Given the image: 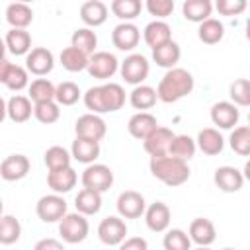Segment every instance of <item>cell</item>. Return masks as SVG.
Instances as JSON below:
<instances>
[{
    "instance_id": "1",
    "label": "cell",
    "mask_w": 250,
    "mask_h": 250,
    "mask_svg": "<svg viewBox=\"0 0 250 250\" xmlns=\"http://www.w3.org/2000/svg\"><path fill=\"white\" fill-rule=\"evenodd\" d=\"M123 104H125V90L121 84L115 82L92 86L84 94V105L92 113H111L121 109Z\"/></svg>"
},
{
    "instance_id": "2",
    "label": "cell",
    "mask_w": 250,
    "mask_h": 250,
    "mask_svg": "<svg viewBox=\"0 0 250 250\" xmlns=\"http://www.w3.org/2000/svg\"><path fill=\"white\" fill-rule=\"evenodd\" d=\"M193 90V76L191 72H188L186 68H168L166 74L162 76V80L158 82L156 94L158 100L164 104H174L182 98H186L188 94H191Z\"/></svg>"
},
{
    "instance_id": "3",
    "label": "cell",
    "mask_w": 250,
    "mask_h": 250,
    "mask_svg": "<svg viewBox=\"0 0 250 250\" xmlns=\"http://www.w3.org/2000/svg\"><path fill=\"white\" fill-rule=\"evenodd\" d=\"M150 174L162 184L176 188L189 180V166H188V160L176 158L172 154L150 156Z\"/></svg>"
},
{
    "instance_id": "4",
    "label": "cell",
    "mask_w": 250,
    "mask_h": 250,
    "mask_svg": "<svg viewBox=\"0 0 250 250\" xmlns=\"http://www.w3.org/2000/svg\"><path fill=\"white\" fill-rule=\"evenodd\" d=\"M90 225L84 213L76 211V213H66L61 221H59V234L66 244H78L88 236Z\"/></svg>"
},
{
    "instance_id": "5",
    "label": "cell",
    "mask_w": 250,
    "mask_h": 250,
    "mask_svg": "<svg viewBox=\"0 0 250 250\" xmlns=\"http://www.w3.org/2000/svg\"><path fill=\"white\" fill-rule=\"evenodd\" d=\"M35 213L43 223H59L66 215V201L61 193H51L39 197L35 205Z\"/></svg>"
},
{
    "instance_id": "6",
    "label": "cell",
    "mask_w": 250,
    "mask_h": 250,
    "mask_svg": "<svg viewBox=\"0 0 250 250\" xmlns=\"http://www.w3.org/2000/svg\"><path fill=\"white\" fill-rule=\"evenodd\" d=\"M119 68V61L115 59L113 53L109 51H96L90 55V62H88V74L92 78L98 80H107L111 78Z\"/></svg>"
},
{
    "instance_id": "7",
    "label": "cell",
    "mask_w": 250,
    "mask_h": 250,
    "mask_svg": "<svg viewBox=\"0 0 250 250\" xmlns=\"http://www.w3.org/2000/svg\"><path fill=\"white\" fill-rule=\"evenodd\" d=\"M148 70H150V64H148L146 57H143L139 53H133V55L125 57V61L119 66V72H121L123 80L127 84H133V86L143 84L148 76Z\"/></svg>"
},
{
    "instance_id": "8",
    "label": "cell",
    "mask_w": 250,
    "mask_h": 250,
    "mask_svg": "<svg viewBox=\"0 0 250 250\" xmlns=\"http://www.w3.org/2000/svg\"><path fill=\"white\" fill-rule=\"evenodd\" d=\"M82 186L84 188H92V189H98V191H107L113 184V172L109 166L105 164H88L82 172Z\"/></svg>"
},
{
    "instance_id": "9",
    "label": "cell",
    "mask_w": 250,
    "mask_h": 250,
    "mask_svg": "<svg viewBox=\"0 0 250 250\" xmlns=\"http://www.w3.org/2000/svg\"><path fill=\"white\" fill-rule=\"evenodd\" d=\"M105 121L100 117V113H84L76 119L74 123V133L76 137H84V139H92V141H102L105 137Z\"/></svg>"
},
{
    "instance_id": "10",
    "label": "cell",
    "mask_w": 250,
    "mask_h": 250,
    "mask_svg": "<svg viewBox=\"0 0 250 250\" xmlns=\"http://www.w3.org/2000/svg\"><path fill=\"white\" fill-rule=\"evenodd\" d=\"M125 234H127V225L121 219V215L119 217H105L98 225V236L107 246H121V242L125 240Z\"/></svg>"
},
{
    "instance_id": "11",
    "label": "cell",
    "mask_w": 250,
    "mask_h": 250,
    "mask_svg": "<svg viewBox=\"0 0 250 250\" xmlns=\"http://www.w3.org/2000/svg\"><path fill=\"white\" fill-rule=\"evenodd\" d=\"M27 72H29L27 68L10 62L6 57H4L2 62H0V82H2L6 88L14 90V92H20V90H23L25 86H29Z\"/></svg>"
},
{
    "instance_id": "12",
    "label": "cell",
    "mask_w": 250,
    "mask_h": 250,
    "mask_svg": "<svg viewBox=\"0 0 250 250\" xmlns=\"http://www.w3.org/2000/svg\"><path fill=\"white\" fill-rule=\"evenodd\" d=\"M146 211V201L139 191L127 189L121 191L117 197V213L123 219H139Z\"/></svg>"
},
{
    "instance_id": "13",
    "label": "cell",
    "mask_w": 250,
    "mask_h": 250,
    "mask_svg": "<svg viewBox=\"0 0 250 250\" xmlns=\"http://www.w3.org/2000/svg\"><path fill=\"white\" fill-rule=\"evenodd\" d=\"M141 41V29L131 21H121L111 31V43L119 51H133Z\"/></svg>"
},
{
    "instance_id": "14",
    "label": "cell",
    "mask_w": 250,
    "mask_h": 250,
    "mask_svg": "<svg viewBox=\"0 0 250 250\" xmlns=\"http://www.w3.org/2000/svg\"><path fill=\"white\" fill-rule=\"evenodd\" d=\"M55 57L47 47H35L25 55V68L35 76H45L53 70Z\"/></svg>"
},
{
    "instance_id": "15",
    "label": "cell",
    "mask_w": 250,
    "mask_h": 250,
    "mask_svg": "<svg viewBox=\"0 0 250 250\" xmlns=\"http://www.w3.org/2000/svg\"><path fill=\"white\" fill-rule=\"evenodd\" d=\"M29 168H31V164L25 154H10L0 164V176L6 182H18L29 174Z\"/></svg>"
},
{
    "instance_id": "16",
    "label": "cell",
    "mask_w": 250,
    "mask_h": 250,
    "mask_svg": "<svg viewBox=\"0 0 250 250\" xmlns=\"http://www.w3.org/2000/svg\"><path fill=\"white\" fill-rule=\"evenodd\" d=\"M213 182L215 186L225 191V193H234L242 188L244 184V174L240 170H236L234 166H219L213 174Z\"/></svg>"
},
{
    "instance_id": "17",
    "label": "cell",
    "mask_w": 250,
    "mask_h": 250,
    "mask_svg": "<svg viewBox=\"0 0 250 250\" xmlns=\"http://www.w3.org/2000/svg\"><path fill=\"white\" fill-rule=\"evenodd\" d=\"M172 139H174V133L168 127H156L146 139H143V146L150 156H164L168 154Z\"/></svg>"
},
{
    "instance_id": "18",
    "label": "cell",
    "mask_w": 250,
    "mask_h": 250,
    "mask_svg": "<svg viewBox=\"0 0 250 250\" xmlns=\"http://www.w3.org/2000/svg\"><path fill=\"white\" fill-rule=\"evenodd\" d=\"M238 107L234 102H217L211 107V121L219 129H232L238 123Z\"/></svg>"
},
{
    "instance_id": "19",
    "label": "cell",
    "mask_w": 250,
    "mask_h": 250,
    "mask_svg": "<svg viewBox=\"0 0 250 250\" xmlns=\"http://www.w3.org/2000/svg\"><path fill=\"white\" fill-rule=\"evenodd\" d=\"M145 223L152 232H164L170 227V207L162 201H154L145 211Z\"/></svg>"
},
{
    "instance_id": "20",
    "label": "cell",
    "mask_w": 250,
    "mask_h": 250,
    "mask_svg": "<svg viewBox=\"0 0 250 250\" xmlns=\"http://www.w3.org/2000/svg\"><path fill=\"white\" fill-rule=\"evenodd\" d=\"M188 234H189L191 242L197 244V246H209V244H213L215 238H217L215 225H213L209 219H205V217H197V219H193L191 225H189Z\"/></svg>"
},
{
    "instance_id": "21",
    "label": "cell",
    "mask_w": 250,
    "mask_h": 250,
    "mask_svg": "<svg viewBox=\"0 0 250 250\" xmlns=\"http://www.w3.org/2000/svg\"><path fill=\"white\" fill-rule=\"evenodd\" d=\"M78 182V174L66 166V168H61V170H49L47 174V186L55 191V193H66L70 191Z\"/></svg>"
},
{
    "instance_id": "22",
    "label": "cell",
    "mask_w": 250,
    "mask_h": 250,
    "mask_svg": "<svg viewBox=\"0 0 250 250\" xmlns=\"http://www.w3.org/2000/svg\"><path fill=\"white\" fill-rule=\"evenodd\" d=\"M72 158L82 162V164H92L96 162V158L100 156V141H92V139H84V137H76L72 141L70 146Z\"/></svg>"
},
{
    "instance_id": "23",
    "label": "cell",
    "mask_w": 250,
    "mask_h": 250,
    "mask_svg": "<svg viewBox=\"0 0 250 250\" xmlns=\"http://www.w3.org/2000/svg\"><path fill=\"white\" fill-rule=\"evenodd\" d=\"M80 20L88 27H100L107 20V6L102 0H88L80 6Z\"/></svg>"
},
{
    "instance_id": "24",
    "label": "cell",
    "mask_w": 250,
    "mask_h": 250,
    "mask_svg": "<svg viewBox=\"0 0 250 250\" xmlns=\"http://www.w3.org/2000/svg\"><path fill=\"white\" fill-rule=\"evenodd\" d=\"M33 107H35V105H31V98H29V96H20V94H16V96H12V98L8 100V104H6V115H8L14 123H25V121L31 117Z\"/></svg>"
},
{
    "instance_id": "25",
    "label": "cell",
    "mask_w": 250,
    "mask_h": 250,
    "mask_svg": "<svg viewBox=\"0 0 250 250\" xmlns=\"http://www.w3.org/2000/svg\"><path fill=\"white\" fill-rule=\"evenodd\" d=\"M156 127H158V121H156V117H154L152 113H148V111H139V113H135V115L129 119V123H127V129H129L131 137L141 139V141L146 139Z\"/></svg>"
},
{
    "instance_id": "26",
    "label": "cell",
    "mask_w": 250,
    "mask_h": 250,
    "mask_svg": "<svg viewBox=\"0 0 250 250\" xmlns=\"http://www.w3.org/2000/svg\"><path fill=\"white\" fill-rule=\"evenodd\" d=\"M197 148L203 152V154H207V156H215V154H219V152H223V146H225V139H223V135L217 131V129H213V127H205V129H201L199 133H197Z\"/></svg>"
},
{
    "instance_id": "27",
    "label": "cell",
    "mask_w": 250,
    "mask_h": 250,
    "mask_svg": "<svg viewBox=\"0 0 250 250\" xmlns=\"http://www.w3.org/2000/svg\"><path fill=\"white\" fill-rule=\"evenodd\" d=\"M143 37H145V43L150 49H156L162 43L172 39V29H170V25L164 20H154V21L146 23V27L143 31Z\"/></svg>"
},
{
    "instance_id": "28",
    "label": "cell",
    "mask_w": 250,
    "mask_h": 250,
    "mask_svg": "<svg viewBox=\"0 0 250 250\" xmlns=\"http://www.w3.org/2000/svg\"><path fill=\"white\" fill-rule=\"evenodd\" d=\"M180 57H182V51H180V45L174 39H170V41L162 43L160 47L152 49V61L162 68H174L178 64Z\"/></svg>"
},
{
    "instance_id": "29",
    "label": "cell",
    "mask_w": 250,
    "mask_h": 250,
    "mask_svg": "<svg viewBox=\"0 0 250 250\" xmlns=\"http://www.w3.org/2000/svg\"><path fill=\"white\" fill-rule=\"evenodd\" d=\"M74 207L84 215H96L102 209V191L92 188H82L74 199Z\"/></svg>"
},
{
    "instance_id": "30",
    "label": "cell",
    "mask_w": 250,
    "mask_h": 250,
    "mask_svg": "<svg viewBox=\"0 0 250 250\" xmlns=\"http://www.w3.org/2000/svg\"><path fill=\"white\" fill-rule=\"evenodd\" d=\"M6 47L12 55H27L31 51V35L21 29V27H12L10 31H6Z\"/></svg>"
},
{
    "instance_id": "31",
    "label": "cell",
    "mask_w": 250,
    "mask_h": 250,
    "mask_svg": "<svg viewBox=\"0 0 250 250\" xmlns=\"http://www.w3.org/2000/svg\"><path fill=\"white\" fill-rule=\"evenodd\" d=\"M213 2L211 0H184V6H182V14L188 21H193V23H201L203 20L211 18V12H213Z\"/></svg>"
},
{
    "instance_id": "32",
    "label": "cell",
    "mask_w": 250,
    "mask_h": 250,
    "mask_svg": "<svg viewBox=\"0 0 250 250\" xmlns=\"http://www.w3.org/2000/svg\"><path fill=\"white\" fill-rule=\"evenodd\" d=\"M88 62H90V55H86L84 51H80V49L74 47V45L62 49V53H61V64H62V68L68 70V72L86 70V68H88Z\"/></svg>"
},
{
    "instance_id": "33",
    "label": "cell",
    "mask_w": 250,
    "mask_h": 250,
    "mask_svg": "<svg viewBox=\"0 0 250 250\" xmlns=\"http://www.w3.org/2000/svg\"><path fill=\"white\" fill-rule=\"evenodd\" d=\"M156 100H158L156 90H154L152 86H146V84H137V86L131 90V94H129V104H131L135 109H139V111L150 109V107L156 104Z\"/></svg>"
},
{
    "instance_id": "34",
    "label": "cell",
    "mask_w": 250,
    "mask_h": 250,
    "mask_svg": "<svg viewBox=\"0 0 250 250\" xmlns=\"http://www.w3.org/2000/svg\"><path fill=\"white\" fill-rule=\"evenodd\" d=\"M6 21L12 27H21L25 29L33 21V10L25 2H12L6 8Z\"/></svg>"
},
{
    "instance_id": "35",
    "label": "cell",
    "mask_w": 250,
    "mask_h": 250,
    "mask_svg": "<svg viewBox=\"0 0 250 250\" xmlns=\"http://www.w3.org/2000/svg\"><path fill=\"white\" fill-rule=\"evenodd\" d=\"M225 35V25L217 20V18H207L199 23V29H197V37L201 43L205 45H215L223 39Z\"/></svg>"
},
{
    "instance_id": "36",
    "label": "cell",
    "mask_w": 250,
    "mask_h": 250,
    "mask_svg": "<svg viewBox=\"0 0 250 250\" xmlns=\"http://www.w3.org/2000/svg\"><path fill=\"white\" fill-rule=\"evenodd\" d=\"M195 150H197V141H193L189 135H174L168 154L182 158V160H189V158H193Z\"/></svg>"
},
{
    "instance_id": "37",
    "label": "cell",
    "mask_w": 250,
    "mask_h": 250,
    "mask_svg": "<svg viewBox=\"0 0 250 250\" xmlns=\"http://www.w3.org/2000/svg\"><path fill=\"white\" fill-rule=\"evenodd\" d=\"M55 94H57V86H53V82L47 78H35L27 86V96L31 98L33 104L55 100Z\"/></svg>"
},
{
    "instance_id": "38",
    "label": "cell",
    "mask_w": 250,
    "mask_h": 250,
    "mask_svg": "<svg viewBox=\"0 0 250 250\" xmlns=\"http://www.w3.org/2000/svg\"><path fill=\"white\" fill-rule=\"evenodd\" d=\"M109 8H111V14L119 18L121 21H131L141 14L143 2L141 0H111Z\"/></svg>"
},
{
    "instance_id": "39",
    "label": "cell",
    "mask_w": 250,
    "mask_h": 250,
    "mask_svg": "<svg viewBox=\"0 0 250 250\" xmlns=\"http://www.w3.org/2000/svg\"><path fill=\"white\" fill-rule=\"evenodd\" d=\"M230 148L240 156H250V125L234 127L229 137Z\"/></svg>"
},
{
    "instance_id": "40",
    "label": "cell",
    "mask_w": 250,
    "mask_h": 250,
    "mask_svg": "<svg viewBox=\"0 0 250 250\" xmlns=\"http://www.w3.org/2000/svg\"><path fill=\"white\" fill-rule=\"evenodd\" d=\"M70 45L78 47L80 51H84L86 55L96 53V45H98V35L90 29V27H80L72 33L70 37Z\"/></svg>"
},
{
    "instance_id": "41",
    "label": "cell",
    "mask_w": 250,
    "mask_h": 250,
    "mask_svg": "<svg viewBox=\"0 0 250 250\" xmlns=\"http://www.w3.org/2000/svg\"><path fill=\"white\" fill-rule=\"evenodd\" d=\"M33 115L39 123H45V125H51L55 121H59L61 117V109H59V104L57 100H49V102H39V104H33Z\"/></svg>"
},
{
    "instance_id": "42",
    "label": "cell",
    "mask_w": 250,
    "mask_h": 250,
    "mask_svg": "<svg viewBox=\"0 0 250 250\" xmlns=\"http://www.w3.org/2000/svg\"><path fill=\"white\" fill-rule=\"evenodd\" d=\"M70 158H72V152H68L66 148L59 145L45 150V164L49 170H61V168L70 166Z\"/></svg>"
},
{
    "instance_id": "43",
    "label": "cell",
    "mask_w": 250,
    "mask_h": 250,
    "mask_svg": "<svg viewBox=\"0 0 250 250\" xmlns=\"http://www.w3.org/2000/svg\"><path fill=\"white\" fill-rule=\"evenodd\" d=\"M21 234V225L16 217L12 215H4L0 219V242L2 244H14Z\"/></svg>"
},
{
    "instance_id": "44",
    "label": "cell",
    "mask_w": 250,
    "mask_h": 250,
    "mask_svg": "<svg viewBox=\"0 0 250 250\" xmlns=\"http://www.w3.org/2000/svg\"><path fill=\"white\" fill-rule=\"evenodd\" d=\"M82 92L80 88L74 84V82H61L57 86V94H55V100L59 105H74L78 100H80Z\"/></svg>"
},
{
    "instance_id": "45",
    "label": "cell",
    "mask_w": 250,
    "mask_h": 250,
    "mask_svg": "<svg viewBox=\"0 0 250 250\" xmlns=\"http://www.w3.org/2000/svg\"><path fill=\"white\" fill-rule=\"evenodd\" d=\"M229 96L236 105L248 107L250 105V80L248 78H236L229 88Z\"/></svg>"
},
{
    "instance_id": "46",
    "label": "cell",
    "mask_w": 250,
    "mask_h": 250,
    "mask_svg": "<svg viewBox=\"0 0 250 250\" xmlns=\"http://www.w3.org/2000/svg\"><path fill=\"white\" fill-rule=\"evenodd\" d=\"M164 248L166 250H189L191 246V238L188 232H184L182 229H170L164 234Z\"/></svg>"
},
{
    "instance_id": "47",
    "label": "cell",
    "mask_w": 250,
    "mask_h": 250,
    "mask_svg": "<svg viewBox=\"0 0 250 250\" xmlns=\"http://www.w3.org/2000/svg\"><path fill=\"white\" fill-rule=\"evenodd\" d=\"M215 10L219 12V16H238L246 10L248 6V0H215Z\"/></svg>"
},
{
    "instance_id": "48",
    "label": "cell",
    "mask_w": 250,
    "mask_h": 250,
    "mask_svg": "<svg viewBox=\"0 0 250 250\" xmlns=\"http://www.w3.org/2000/svg\"><path fill=\"white\" fill-rule=\"evenodd\" d=\"M145 6L156 20H164L174 12V0H145Z\"/></svg>"
},
{
    "instance_id": "49",
    "label": "cell",
    "mask_w": 250,
    "mask_h": 250,
    "mask_svg": "<svg viewBox=\"0 0 250 250\" xmlns=\"http://www.w3.org/2000/svg\"><path fill=\"white\" fill-rule=\"evenodd\" d=\"M121 248L123 250H146L148 244L145 238H139V236H133V238H127L121 242Z\"/></svg>"
},
{
    "instance_id": "50",
    "label": "cell",
    "mask_w": 250,
    "mask_h": 250,
    "mask_svg": "<svg viewBox=\"0 0 250 250\" xmlns=\"http://www.w3.org/2000/svg\"><path fill=\"white\" fill-rule=\"evenodd\" d=\"M62 242L59 240H53V238H45V240H39L35 244V250H62Z\"/></svg>"
},
{
    "instance_id": "51",
    "label": "cell",
    "mask_w": 250,
    "mask_h": 250,
    "mask_svg": "<svg viewBox=\"0 0 250 250\" xmlns=\"http://www.w3.org/2000/svg\"><path fill=\"white\" fill-rule=\"evenodd\" d=\"M242 174H244V180H248V182H250V158L246 160V164H244V170H242Z\"/></svg>"
},
{
    "instance_id": "52",
    "label": "cell",
    "mask_w": 250,
    "mask_h": 250,
    "mask_svg": "<svg viewBox=\"0 0 250 250\" xmlns=\"http://www.w3.org/2000/svg\"><path fill=\"white\" fill-rule=\"evenodd\" d=\"M246 39L250 41V18L246 20Z\"/></svg>"
},
{
    "instance_id": "53",
    "label": "cell",
    "mask_w": 250,
    "mask_h": 250,
    "mask_svg": "<svg viewBox=\"0 0 250 250\" xmlns=\"http://www.w3.org/2000/svg\"><path fill=\"white\" fill-rule=\"evenodd\" d=\"M14 2H25V4H31V2H35V0H14Z\"/></svg>"
},
{
    "instance_id": "54",
    "label": "cell",
    "mask_w": 250,
    "mask_h": 250,
    "mask_svg": "<svg viewBox=\"0 0 250 250\" xmlns=\"http://www.w3.org/2000/svg\"><path fill=\"white\" fill-rule=\"evenodd\" d=\"M248 125H250V113H248Z\"/></svg>"
}]
</instances>
